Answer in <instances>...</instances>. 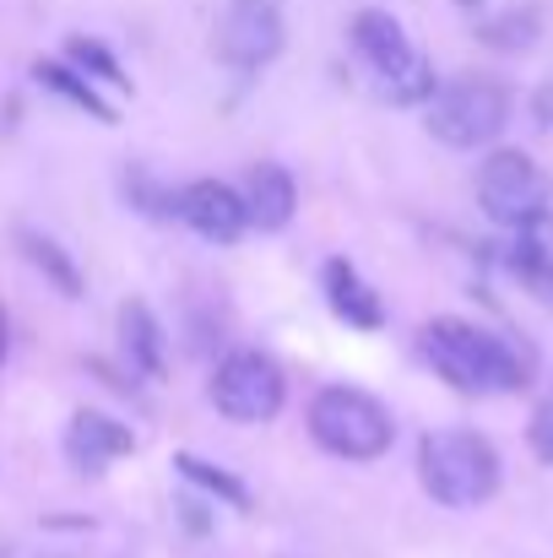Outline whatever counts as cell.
<instances>
[{"instance_id":"6da1fadb","label":"cell","mask_w":553,"mask_h":558,"mask_svg":"<svg viewBox=\"0 0 553 558\" xmlns=\"http://www.w3.org/2000/svg\"><path fill=\"white\" fill-rule=\"evenodd\" d=\"M418 348L434 364V374L445 385H456L461 396H516L532 385V359L510 337L472 326V320H456V315L429 320Z\"/></svg>"},{"instance_id":"7a4b0ae2","label":"cell","mask_w":553,"mask_h":558,"mask_svg":"<svg viewBox=\"0 0 553 558\" xmlns=\"http://www.w3.org/2000/svg\"><path fill=\"white\" fill-rule=\"evenodd\" d=\"M418 483L445 510H478L500 494V450L478 428H434L418 439Z\"/></svg>"},{"instance_id":"3957f363","label":"cell","mask_w":553,"mask_h":558,"mask_svg":"<svg viewBox=\"0 0 553 558\" xmlns=\"http://www.w3.org/2000/svg\"><path fill=\"white\" fill-rule=\"evenodd\" d=\"M310 439L337 461H380L396 445V417L359 385H326L310 401Z\"/></svg>"},{"instance_id":"277c9868","label":"cell","mask_w":553,"mask_h":558,"mask_svg":"<svg viewBox=\"0 0 553 558\" xmlns=\"http://www.w3.org/2000/svg\"><path fill=\"white\" fill-rule=\"evenodd\" d=\"M510 104L516 98H510V87L500 76L467 71V76H450V82L434 87L423 125H429L434 142H445L456 153H478V147L500 142V131L510 125Z\"/></svg>"},{"instance_id":"5b68a950","label":"cell","mask_w":553,"mask_h":558,"mask_svg":"<svg viewBox=\"0 0 553 558\" xmlns=\"http://www.w3.org/2000/svg\"><path fill=\"white\" fill-rule=\"evenodd\" d=\"M353 49L364 54V65L380 76V98H390V104H401V109L434 98L440 76H434V65L412 49L407 27H401L390 11L364 5V11L353 16Z\"/></svg>"},{"instance_id":"8992f818","label":"cell","mask_w":553,"mask_h":558,"mask_svg":"<svg viewBox=\"0 0 553 558\" xmlns=\"http://www.w3.org/2000/svg\"><path fill=\"white\" fill-rule=\"evenodd\" d=\"M478 206L516 233H543L553 222V180L521 153V147H500L489 153V163L478 169Z\"/></svg>"},{"instance_id":"52a82bcc","label":"cell","mask_w":553,"mask_h":558,"mask_svg":"<svg viewBox=\"0 0 553 558\" xmlns=\"http://www.w3.org/2000/svg\"><path fill=\"white\" fill-rule=\"evenodd\" d=\"M206 396H212V407L228 423H272L282 412V401H288V379L277 369V359H266L255 348H239V353H228L212 369Z\"/></svg>"},{"instance_id":"ba28073f","label":"cell","mask_w":553,"mask_h":558,"mask_svg":"<svg viewBox=\"0 0 553 558\" xmlns=\"http://www.w3.org/2000/svg\"><path fill=\"white\" fill-rule=\"evenodd\" d=\"M288 44V16L282 0H228L217 16V60L233 76L266 71Z\"/></svg>"},{"instance_id":"9c48e42d","label":"cell","mask_w":553,"mask_h":558,"mask_svg":"<svg viewBox=\"0 0 553 558\" xmlns=\"http://www.w3.org/2000/svg\"><path fill=\"white\" fill-rule=\"evenodd\" d=\"M175 217L190 233H201L206 244H239L250 233L244 195L223 180H190L184 190H175Z\"/></svg>"},{"instance_id":"30bf717a","label":"cell","mask_w":553,"mask_h":558,"mask_svg":"<svg viewBox=\"0 0 553 558\" xmlns=\"http://www.w3.org/2000/svg\"><path fill=\"white\" fill-rule=\"evenodd\" d=\"M131 450H136L131 423H120V417H109V412H93V407L71 412V428H65V456H71V466L104 472L109 461H120V456H131Z\"/></svg>"},{"instance_id":"8fae6325","label":"cell","mask_w":553,"mask_h":558,"mask_svg":"<svg viewBox=\"0 0 553 558\" xmlns=\"http://www.w3.org/2000/svg\"><path fill=\"white\" fill-rule=\"evenodd\" d=\"M321 288H326V304H332V315L337 320H348L353 331H380L385 326V299L369 288L364 277H359V266L353 260H326V271H321Z\"/></svg>"},{"instance_id":"7c38bea8","label":"cell","mask_w":553,"mask_h":558,"mask_svg":"<svg viewBox=\"0 0 553 558\" xmlns=\"http://www.w3.org/2000/svg\"><path fill=\"white\" fill-rule=\"evenodd\" d=\"M244 206H250V228L261 233H282L299 211V185L282 163H255L250 185H244Z\"/></svg>"},{"instance_id":"4fadbf2b","label":"cell","mask_w":553,"mask_h":558,"mask_svg":"<svg viewBox=\"0 0 553 558\" xmlns=\"http://www.w3.org/2000/svg\"><path fill=\"white\" fill-rule=\"evenodd\" d=\"M120 348H125V359H131L136 374H147V379L169 374V337H164L153 304H142V299L120 304Z\"/></svg>"},{"instance_id":"5bb4252c","label":"cell","mask_w":553,"mask_h":558,"mask_svg":"<svg viewBox=\"0 0 553 558\" xmlns=\"http://www.w3.org/2000/svg\"><path fill=\"white\" fill-rule=\"evenodd\" d=\"M33 76H38V87H49V93H55V98H65L71 109L93 114L98 125H115V120H120V114H115V104H104V98H98L93 76H82L71 60H38V65H33Z\"/></svg>"},{"instance_id":"9a60e30c","label":"cell","mask_w":553,"mask_h":558,"mask_svg":"<svg viewBox=\"0 0 553 558\" xmlns=\"http://www.w3.org/2000/svg\"><path fill=\"white\" fill-rule=\"evenodd\" d=\"M16 244H22L27 266H33V271H44V282H49L60 299H82V293H87V282H82V266H76V260H71V250H60L49 233H38V228H22V233H16Z\"/></svg>"},{"instance_id":"2e32d148","label":"cell","mask_w":553,"mask_h":558,"mask_svg":"<svg viewBox=\"0 0 553 558\" xmlns=\"http://www.w3.org/2000/svg\"><path fill=\"white\" fill-rule=\"evenodd\" d=\"M175 466H180L184 483H195V488L212 494L217 505H228V510H250V488H244L228 466H217V461H206V456H195V450H180Z\"/></svg>"},{"instance_id":"e0dca14e","label":"cell","mask_w":553,"mask_h":558,"mask_svg":"<svg viewBox=\"0 0 553 558\" xmlns=\"http://www.w3.org/2000/svg\"><path fill=\"white\" fill-rule=\"evenodd\" d=\"M505 266L516 271V282H521L543 310H553V250L538 239V233H521V239H516V250L505 255Z\"/></svg>"},{"instance_id":"ac0fdd59","label":"cell","mask_w":553,"mask_h":558,"mask_svg":"<svg viewBox=\"0 0 553 558\" xmlns=\"http://www.w3.org/2000/svg\"><path fill=\"white\" fill-rule=\"evenodd\" d=\"M65 60H71L82 76H93V82H109V87H120V93L131 87L125 65H120V60L109 54V44H98V38H82V33H76V38L65 44Z\"/></svg>"},{"instance_id":"d6986e66","label":"cell","mask_w":553,"mask_h":558,"mask_svg":"<svg viewBox=\"0 0 553 558\" xmlns=\"http://www.w3.org/2000/svg\"><path fill=\"white\" fill-rule=\"evenodd\" d=\"M538 38V11H505V16H494V22H483V44L489 49H527Z\"/></svg>"},{"instance_id":"ffe728a7","label":"cell","mask_w":553,"mask_h":558,"mask_svg":"<svg viewBox=\"0 0 553 558\" xmlns=\"http://www.w3.org/2000/svg\"><path fill=\"white\" fill-rule=\"evenodd\" d=\"M532 450H538L543 461H553V396L538 407V417H532Z\"/></svg>"},{"instance_id":"44dd1931","label":"cell","mask_w":553,"mask_h":558,"mask_svg":"<svg viewBox=\"0 0 553 558\" xmlns=\"http://www.w3.org/2000/svg\"><path fill=\"white\" fill-rule=\"evenodd\" d=\"M538 125H553V87L538 93Z\"/></svg>"},{"instance_id":"7402d4cb","label":"cell","mask_w":553,"mask_h":558,"mask_svg":"<svg viewBox=\"0 0 553 558\" xmlns=\"http://www.w3.org/2000/svg\"><path fill=\"white\" fill-rule=\"evenodd\" d=\"M0 364H5V310H0Z\"/></svg>"},{"instance_id":"603a6c76","label":"cell","mask_w":553,"mask_h":558,"mask_svg":"<svg viewBox=\"0 0 553 558\" xmlns=\"http://www.w3.org/2000/svg\"><path fill=\"white\" fill-rule=\"evenodd\" d=\"M461 5H472V11H478V5H483V0H461Z\"/></svg>"}]
</instances>
